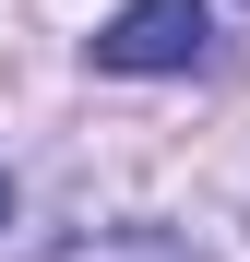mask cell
Returning <instances> with one entry per match:
<instances>
[{
    "label": "cell",
    "mask_w": 250,
    "mask_h": 262,
    "mask_svg": "<svg viewBox=\"0 0 250 262\" xmlns=\"http://www.w3.org/2000/svg\"><path fill=\"white\" fill-rule=\"evenodd\" d=\"M215 48V0H119L96 24V72H191Z\"/></svg>",
    "instance_id": "cell-1"
},
{
    "label": "cell",
    "mask_w": 250,
    "mask_h": 262,
    "mask_svg": "<svg viewBox=\"0 0 250 262\" xmlns=\"http://www.w3.org/2000/svg\"><path fill=\"white\" fill-rule=\"evenodd\" d=\"M0 227H12V179H0Z\"/></svg>",
    "instance_id": "cell-2"
}]
</instances>
